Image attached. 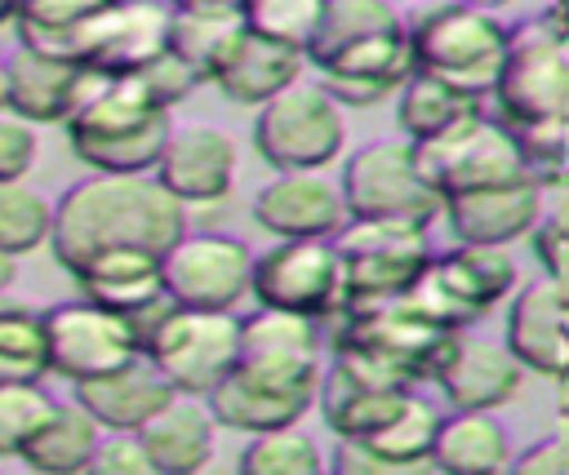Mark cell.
I'll list each match as a JSON object with an SVG mask.
<instances>
[{
  "mask_svg": "<svg viewBox=\"0 0 569 475\" xmlns=\"http://www.w3.org/2000/svg\"><path fill=\"white\" fill-rule=\"evenodd\" d=\"M187 231V204L156 173H89L53 200L49 249L71 275L107 249L164 253Z\"/></svg>",
  "mask_w": 569,
  "mask_h": 475,
  "instance_id": "cell-1",
  "label": "cell"
},
{
  "mask_svg": "<svg viewBox=\"0 0 569 475\" xmlns=\"http://www.w3.org/2000/svg\"><path fill=\"white\" fill-rule=\"evenodd\" d=\"M62 129L89 173H156L173 124L138 75H98Z\"/></svg>",
  "mask_w": 569,
  "mask_h": 475,
  "instance_id": "cell-2",
  "label": "cell"
},
{
  "mask_svg": "<svg viewBox=\"0 0 569 475\" xmlns=\"http://www.w3.org/2000/svg\"><path fill=\"white\" fill-rule=\"evenodd\" d=\"M413 71L436 75L471 98H489L507 58V27L471 0H418L400 13Z\"/></svg>",
  "mask_w": 569,
  "mask_h": 475,
  "instance_id": "cell-3",
  "label": "cell"
},
{
  "mask_svg": "<svg viewBox=\"0 0 569 475\" xmlns=\"http://www.w3.org/2000/svg\"><path fill=\"white\" fill-rule=\"evenodd\" d=\"M320 395V346H253L204 395L218 426L271 431L298 422Z\"/></svg>",
  "mask_w": 569,
  "mask_h": 475,
  "instance_id": "cell-4",
  "label": "cell"
},
{
  "mask_svg": "<svg viewBox=\"0 0 569 475\" xmlns=\"http://www.w3.org/2000/svg\"><path fill=\"white\" fill-rule=\"evenodd\" d=\"M458 333L462 329H449V324L422 315L400 293V297L369 302V306H342L333 346H356V351L373 355L382 368H391L400 382H422V377L440 373Z\"/></svg>",
  "mask_w": 569,
  "mask_h": 475,
  "instance_id": "cell-5",
  "label": "cell"
},
{
  "mask_svg": "<svg viewBox=\"0 0 569 475\" xmlns=\"http://www.w3.org/2000/svg\"><path fill=\"white\" fill-rule=\"evenodd\" d=\"M142 355L182 395H209L240 360V320L231 311L169 302L142 333Z\"/></svg>",
  "mask_w": 569,
  "mask_h": 475,
  "instance_id": "cell-6",
  "label": "cell"
},
{
  "mask_svg": "<svg viewBox=\"0 0 569 475\" xmlns=\"http://www.w3.org/2000/svg\"><path fill=\"white\" fill-rule=\"evenodd\" d=\"M333 244L342 257V306L400 297L431 262L427 226L396 218H351Z\"/></svg>",
  "mask_w": 569,
  "mask_h": 475,
  "instance_id": "cell-7",
  "label": "cell"
},
{
  "mask_svg": "<svg viewBox=\"0 0 569 475\" xmlns=\"http://www.w3.org/2000/svg\"><path fill=\"white\" fill-rule=\"evenodd\" d=\"M338 186H342L347 218H396V222L427 226L436 213H445V195L418 164V151L409 138L405 142H396V138L365 142L342 164Z\"/></svg>",
  "mask_w": 569,
  "mask_h": 475,
  "instance_id": "cell-8",
  "label": "cell"
},
{
  "mask_svg": "<svg viewBox=\"0 0 569 475\" xmlns=\"http://www.w3.org/2000/svg\"><path fill=\"white\" fill-rule=\"evenodd\" d=\"M511 284H516V262H511L507 244L458 240L449 253L427 262V271L405 289V297L422 315H431L449 329H462L467 320L489 311L498 297H507Z\"/></svg>",
  "mask_w": 569,
  "mask_h": 475,
  "instance_id": "cell-9",
  "label": "cell"
},
{
  "mask_svg": "<svg viewBox=\"0 0 569 475\" xmlns=\"http://www.w3.org/2000/svg\"><path fill=\"white\" fill-rule=\"evenodd\" d=\"M249 293L258 306H280L311 320H333L342 311V257L333 235L276 240L253 257Z\"/></svg>",
  "mask_w": 569,
  "mask_h": 475,
  "instance_id": "cell-10",
  "label": "cell"
},
{
  "mask_svg": "<svg viewBox=\"0 0 569 475\" xmlns=\"http://www.w3.org/2000/svg\"><path fill=\"white\" fill-rule=\"evenodd\" d=\"M44 342H49V373L67 377L71 386L102 377L142 355L138 324L84 293L44 306Z\"/></svg>",
  "mask_w": 569,
  "mask_h": 475,
  "instance_id": "cell-11",
  "label": "cell"
},
{
  "mask_svg": "<svg viewBox=\"0 0 569 475\" xmlns=\"http://www.w3.org/2000/svg\"><path fill=\"white\" fill-rule=\"evenodd\" d=\"M258 155L284 169H325L342 151V107L320 84H289L258 107L253 120Z\"/></svg>",
  "mask_w": 569,
  "mask_h": 475,
  "instance_id": "cell-12",
  "label": "cell"
},
{
  "mask_svg": "<svg viewBox=\"0 0 569 475\" xmlns=\"http://www.w3.org/2000/svg\"><path fill=\"white\" fill-rule=\"evenodd\" d=\"M489 102L502 120H542L569 129V58L565 44L542 31L538 18L511 27L507 58Z\"/></svg>",
  "mask_w": 569,
  "mask_h": 475,
  "instance_id": "cell-13",
  "label": "cell"
},
{
  "mask_svg": "<svg viewBox=\"0 0 569 475\" xmlns=\"http://www.w3.org/2000/svg\"><path fill=\"white\" fill-rule=\"evenodd\" d=\"M164 293L178 306H204V311H231L249 293L253 253L222 231H182L160 253Z\"/></svg>",
  "mask_w": 569,
  "mask_h": 475,
  "instance_id": "cell-14",
  "label": "cell"
},
{
  "mask_svg": "<svg viewBox=\"0 0 569 475\" xmlns=\"http://www.w3.org/2000/svg\"><path fill=\"white\" fill-rule=\"evenodd\" d=\"M413 151H418V164L427 169V178L440 186V195L533 178L520 146L489 111H480L476 120H467L462 129H453L436 142H413Z\"/></svg>",
  "mask_w": 569,
  "mask_h": 475,
  "instance_id": "cell-15",
  "label": "cell"
},
{
  "mask_svg": "<svg viewBox=\"0 0 569 475\" xmlns=\"http://www.w3.org/2000/svg\"><path fill=\"white\" fill-rule=\"evenodd\" d=\"M169 0H111L76 36V62L98 75H133L169 49Z\"/></svg>",
  "mask_w": 569,
  "mask_h": 475,
  "instance_id": "cell-16",
  "label": "cell"
},
{
  "mask_svg": "<svg viewBox=\"0 0 569 475\" xmlns=\"http://www.w3.org/2000/svg\"><path fill=\"white\" fill-rule=\"evenodd\" d=\"M93 80H98V71H89L71 58H53V53L18 44L13 53H4L0 107L31 124H67L71 111L93 89Z\"/></svg>",
  "mask_w": 569,
  "mask_h": 475,
  "instance_id": "cell-17",
  "label": "cell"
},
{
  "mask_svg": "<svg viewBox=\"0 0 569 475\" xmlns=\"http://www.w3.org/2000/svg\"><path fill=\"white\" fill-rule=\"evenodd\" d=\"M76 289L120 315H129L138 324V333L151 329V320L173 302L164 293V275H160V253L151 249H107L84 257L71 271Z\"/></svg>",
  "mask_w": 569,
  "mask_h": 475,
  "instance_id": "cell-18",
  "label": "cell"
},
{
  "mask_svg": "<svg viewBox=\"0 0 569 475\" xmlns=\"http://www.w3.org/2000/svg\"><path fill=\"white\" fill-rule=\"evenodd\" d=\"M156 178L187 209L191 204H218L231 195V182H236V142L213 124L169 129V142L156 160Z\"/></svg>",
  "mask_w": 569,
  "mask_h": 475,
  "instance_id": "cell-19",
  "label": "cell"
},
{
  "mask_svg": "<svg viewBox=\"0 0 569 475\" xmlns=\"http://www.w3.org/2000/svg\"><path fill=\"white\" fill-rule=\"evenodd\" d=\"M253 222L280 240L338 235L347 222L342 186H333L320 169H284L253 195Z\"/></svg>",
  "mask_w": 569,
  "mask_h": 475,
  "instance_id": "cell-20",
  "label": "cell"
},
{
  "mask_svg": "<svg viewBox=\"0 0 569 475\" xmlns=\"http://www.w3.org/2000/svg\"><path fill=\"white\" fill-rule=\"evenodd\" d=\"M538 204H542V182L520 178V182L445 195V218L453 235L467 244H511L538 226Z\"/></svg>",
  "mask_w": 569,
  "mask_h": 475,
  "instance_id": "cell-21",
  "label": "cell"
},
{
  "mask_svg": "<svg viewBox=\"0 0 569 475\" xmlns=\"http://www.w3.org/2000/svg\"><path fill=\"white\" fill-rule=\"evenodd\" d=\"M298 71H302L298 49H289L280 40H267V36H258L240 22V31L231 36V44L222 49V58L209 71V84H218L222 98H231V102L262 107L267 98L289 89L298 80Z\"/></svg>",
  "mask_w": 569,
  "mask_h": 475,
  "instance_id": "cell-22",
  "label": "cell"
},
{
  "mask_svg": "<svg viewBox=\"0 0 569 475\" xmlns=\"http://www.w3.org/2000/svg\"><path fill=\"white\" fill-rule=\"evenodd\" d=\"M520 373H525V364L511 355L507 342L458 333L436 382H440L445 400L458 408H498L520 391Z\"/></svg>",
  "mask_w": 569,
  "mask_h": 475,
  "instance_id": "cell-23",
  "label": "cell"
},
{
  "mask_svg": "<svg viewBox=\"0 0 569 475\" xmlns=\"http://www.w3.org/2000/svg\"><path fill=\"white\" fill-rule=\"evenodd\" d=\"M173 395H178L173 382L147 355H138V360H129V364H120L102 377L76 382V400L98 417L102 431H138Z\"/></svg>",
  "mask_w": 569,
  "mask_h": 475,
  "instance_id": "cell-24",
  "label": "cell"
},
{
  "mask_svg": "<svg viewBox=\"0 0 569 475\" xmlns=\"http://www.w3.org/2000/svg\"><path fill=\"white\" fill-rule=\"evenodd\" d=\"M511 355L542 373V377H556L569 368V311L560 306V297L551 293L547 280H529L516 297H511V311H507V337Z\"/></svg>",
  "mask_w": 569,
  "mask_h": 475,
  "instance_id": "cell-25",
  "label": "cell"
},
{
  "mask_svg": "<svg viewBox=\"0 0 569 475\" xmlns=\"http://www.w3.org/2000/svg\"><path fill=\"white\" fill-rule=\"evenodd\" d=\"M213 413L204 404V395H173L160 413H151L138 435H142V448L156 466V475H191L209 462L213 453Z\"/></svg>",
  "mask_w": 569,
  "mask_h": 475,
  "instance_id": "cell-26",
  "label": "cell"
},
{
  "mask_svg": "<svg viewBox=\"0 0 569 475\" xmlns=\"http://www.w3.org/2000/svg\"><path fill=\"white\" fill-rule=\"evenodd\" d=\"M409 386L400 382H373L360 373H347L338 364H329L320 373V408L329 431H338L342 439H369L378 435L405 404H409Z\"/></svg>",
  "mask_w": 569,
  "mask_h": 475,
  "instance_id": "cell-27",
  "label": "cell"
},
{
  "mask_svg": "<svg viewBox=\"0 0 569 475\" xmlns=\"http://www.w3.org/2000/svg\"><path fill=\"white\" fill-rule=\"evenodd\" d=\"M98 439H102L98 417L71 395V400H58L44 413V422L36 426V435L22 444L18 457L31 471H44V475H71V471H89Z\"/></svg>",
  "mask_w": 569,
  "mask_h": 475,
  "instance_id": "cell-28",
  "label": "cell"
},
{
  "mask_svg": "<svg viewBox=\"0 0 569 475\" xmlns=\"http://www.w3.org/2000/svg\"><path fill=\"white\" fill-rule=\"evenodd\" d=\"M480 111H485V98H471V93H462L436 75H422V71H413L396 98V120L409 142H436V138L462 129L467 120H476Z\"/></svg>",
  "mask_w": 569,
  "mask_h": 475,
  "instance_id": "cell-29",
  "label": "cell"
},
{
  "mask_svg": "<svg viewBox=\"0 0 569 475\" xmlns=\"http://www.w3.org/2000/svg\"><path fill=\"white\" fill-rule=\"evenodd\" d=\"M431 462L453 475L502 471L511 466V444H507V431L489 417V408H458L453 417H440Z\"/></svg>",
  "mask_w": 569,
  "mask_h": 475,
  "instance_id": "cell-30",
  "label": "cell"
},
{
  "mask_svg": "<svg viewBox=\"0 0 569 475\" xmlns=\"http://www.w3.org/2000/svg\"><path fill=\"white\" fill-rule=\"evenodd\" d=\"M316 67L329 75H351V80H369L382 89H400L413 75V53H409L405 27H391V31H373V36H360V40L333 49Z\"/></svg>",
  "mask_w": 569,
  "mask_h": 475,
  "instance_id": "cell-31",
  "label": "cell"
},
{
  "mask_svg": "<svg viewBox=\"0 0 569 475\" xmlns=\"http://www.w3.org/2000/svg\"><path fill=\"white\" fill-rule=\"evenodd\" d=\"M111 0H22L18 4V44L53 53V58H71L76 62V36L80 27L107 9Z\"/></svg>",
  "mask_w": 569,
  "mask_h": 475,
  "instance_id": "cell-32",
  "label": "cell"
},
{
  "mask_svg": "<svg viewBox=\"0 0 569 475\" xmlns=\"http://www.w3.org/2000/svg\"><path fill=\"white\" fill-rule=\"evenodd\" d=\"M44 377H49L44 311L0 297V382H44Z\"/></svg>",
  "mask_w": 569,
  "mask_h": 475,
  "instance_id": "cell-33",
  "label": "cell"
},
{
  "mask_svg": "<svg viewBox=\"0 0 569 475\" xmlns=\"http://www.w3.org/2000/svg\"><path fill=\"white\" fill-rule=\"evenodd\" d=\"M240 31V9H173L169 13V49L209 80L213 62Z\"/></svg>",
  "mask_w": 569,
  "mask_h": 475,
  "instance_id": "cell-34",
  "label": "cell"
},
{
  "mask_svg": "<svg viewBox=\"0 0 569 475\" xmlns=\"http://www.w3.org/2000/svg\"><path fill=\"white\" fill-rule=\"evenodd\" d=\"M436 431H440V413L427 404V400H418V395H409V404L378 431V435H369L365 444L387 462V466H396V471H405V466H418V462H431V444H436Z\"/></svg>",
  "mask_w": 569,
  "mask_h": 475,
  "instance_id": "cell-35",
  "label": "cell"
},
{
  "mask_svg": "<svg viewBox=\"0 0 569 475\" xmlns=\"http://www.w3.org/2000/svg\"><path fill=\"white\" fill-rule=\"evenodd\" d=\"M240 471L244 475H316L320 448L307 431H298V422L253 431V439L240 453Z\"/></svg>",
  "mask_w": 569,
  "mask_h": 475,
  "instance_id": "cell-36",
  "label": "cell"
},
{
  "mask_svg": "<svg viewBox=\"0 0 569 475\" xmlns=\"http://www.w3.org/2000/svg\"><path fill=\"white\" fill-rule=\"evenodd\" d=\"M329 0H240V22L267 40H280L298 53L311 49Z\"/></svg>",
  "mask_w": 569,
  "mask_h": 475,
  "instance_id": "cell-37",
  "label": "cell"
},
{
  "mask_svg": "<svg viewBox=\"0 0 569 475\" xmlns=\"http://www.w3.org/2000/svg\"><path fill=\"white\" fill-rule=\"evenodd\" d=\"M391 27H400V13L387 0H329L307 58L320 62L333 49H342V44H351L360 36H373V31H391Z\"/></svg>",
  "mask_w": 569,
  "mask_h": 475,
  "instance_id": "cell-38",
  "label": "cell"
},
{
  "mask_svg": "<svg viewBox=\"0 0 569 475\" xmlns=\"http://www.w3.org/2000/svg\"><path fill=\"white\" fill-rule=\"evenodd\" d=\"M53 204L31 191L27 182H0V249L22 257L40 244H49Z\"/></svg>",
  "mask_w": 569,
  "mask_h": 475,
  "instance_id": "cell-39",
  "label": "cell"
},
{
  "mask_svg": "<svg viewBox=\"0 0 569 475\" xmlns=\"http://www.w3.org/2000/svg\"><path fill=\"white\" fill-rule=\"evenodd\" d=\"M53 404L44 382H0V457H18Z\"/></svg>",
  "mask_w": 569,
  "mask_h": 475,
  "instance_id": "cell-40",
  "label": "cell"
},
{
  "mask_svg": "<svg viewBox=\"0 0 569 475\" xmlns=\"http://www.w3.org/2000/svg\"><path fill=\"white\" fill-rule=\"evenodd\" d=\"M133 75L142 80V89H147L164 111H169V107H178L182 98H191V89H196V84H204V80L196 75V67H187L173 49L156 53V58H151L142 71H133Z\"/></svg>",
  "mask_w": 569,
  "mask_h": 475,
  "instance_id": "cell-41",
  "label": "cell"
},
{
  "mask_svg": "<svg viewBox=\"0 0 569 475\" xmlns=\"http://www.w3.org/2000/svg\"><path fill=\"white\" fill-rule=\"evenodd\" d=\"M89 471H98V475H156L138 431H102Z\"/></svg>",
  "mask_w": 569,
  "mask_h": 475,
  "instance_id": "cell-42",
  "label": "cell"
},
{
  "mask_svg": "<svg viewBox=\"0 0 569 475\" xmlns=\"http://www.w3.org/2000/svg\"><path fill=\"white\" fill-rule=\"evenodd\" d=\"M40 155L36 124L0 107V182H22Z\"/></svg>",
  "mask_w": 569,
  "mask_h": 475,
  "instance_id": "cell-43",
  "label": "cell"
},
{
  "mask_svg": "<svg viewBox=\"0 0 569 475\" xmlns=\"http://www.w3.org/2000/svg\"><path fill=\"white\" fill-rule=\"evenodd\" d=\"M511 471L516 475H569V417H560V426L547 439H538L525 453H516Z\"/></svg>",
  "mask_w": 569,
  "mask_h": 475,
  "instance_id": "cell-44",
  "label": "cell"
},
{
  "mask_svg": "<svg viewBox=\"0 0 569 475\" xmlns=\"http://www.w3.org/2000/svg\"><path fill=\"white\" fill-rule=\"evenodd\" d=\"M547 235H569V164L542 178V204H538V226Z\"/></svg>",
  "mask_w": 569,
  "mask_h": 475,
  "instance_id": "cell-45",
  "label": "cell"
},
{
  "mask_svg": "<svg viewBox=\"0 0 569 475\" xmlns=\"http://www.w3.org/2000/svg\"><path fill=\"white\" fill-rule=\"evenodd\" d=\"M533 249H538V257H542V280L551 284V293H556L560 306L569 311V235L533 231Z\"/></svg>",
  "mask_w": 569,
  "mask_h": 475,
  "instance_id": "cell-46",
  "label": "cell"
},
{
  "mask_svg": "<svg viewBox=\"0 0 569 475\" xmlns=\"http://www.w3.org/2000/svg\"><path fill=\"white\" fill-rule=\"evenodd\" d=\"M538 22H542L547 36H556L560 44H569V0H551V4L538 13Z\"/></svg>",
  "mask_w": 569,
  "mask_h": 475,
  "instance_id": "cell-47",
  "label": "cell"
},
{
  "mask_svg": "<svg viewBox=\"0 0 569 475\" xmlns=\"http://www.w3.org/2000/svg\"><path fill=\"white\" fill-rule=\"evenodd\" d=\"M13 280H18V257L0 249V297H4L9 289H13Z\"/></svg>",
  "mask_w": 569,
  "mask_h": 475,
  "instance_id": "cell-48",
  "label": "cell"
},
{
  "mask_svg": "<svg viewBox=\"0 0 569 475\" xmlns=\"http://www.w3.org/2000/svg\"><path fill=\"white\" fill-rule=\"evenodd\" d=\"M173 9H240V0H169Z\"/></svg>",
  "mask_w": 569,
  "mask_h": 475,
  "instance_id": "cell-49",
  "label": "cell"
},
{
  "mask_svg": "<svg viewBox=\"0 0 569 475\" xmlns=\"http://www.w3.org/2000/svg\"><path fill=\"white\" fill-rule=\"evenodd\" d=\"M556 408H560V417H569V368L556 373Z\"/></svg>",
  "mask_w": 569,
  "mask_h": 475,
  "instance_id": "cell-50",
  "label": "cell"
},
{
  "mask_svg": "<svg viewBox=\"0 0 569 475\" xmlns=\"http://www.w3.org/2000/svg\"><path fill=\"white\" fill-rule=\"evenodd\" d=\"M18 4H22V0H0V31H4V27H13V18H18Z\"/></svg>",
  "mask_w": 569,
  "mask_h": 475,
  "instance_id": "cell-51",
  "label": "cell"
},
{
  "mask_svg": "<svg viewBox=\"0 0 569 475\" xmlns=\"http://www.w3.org/2000/svg\"><path fill=\"white\" fill-rule=\"evenodd\" d=\"M471 4H480V9H498V4H507V0H471Z\"/></svg>",
  "mask_w": 569,
  "mask_h": 475,
  "instance_id": "cell-52",
  "label": "cell"
},
{
  "mask_svg": "<svg viewBox=\"0 0 569 475\" xmlns=\"http://www.w3.org/2000/svg\"><path fill=\"white\" fill-rule=\"evenodd\" d=\"M0 84H4V58H0Z\"/></svg>",
  "mask_w": 569,
  "mask_h": 475,
  "instance_id": "cell-53",
  "label": "cell"
}]
</instances>
